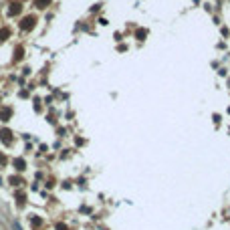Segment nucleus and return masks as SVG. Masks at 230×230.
Masks as SVG:
<instances>
[{
	"label": "nucleus",
	"mask_w": 230,
	"mask_h": 230,
	"mask_svg": "<svg viewBox=\"0 0 230 230\" xmlns=\"http://www.w3.org/2000/svg\"><path fill=\"white\" fill-rule=\"evenodd\" d=\"M34 22H36V18H34V16H24V18H22V22H20V28H22V30H33V28H34Z\"/></svg>",
	"instance_id": "1"
},
{
	"label": "nucleus",
	"mask_w": 230,
	"mask_h": 230,
	"mask_svg": "<svg viewBox=\"0 0 230 230\" xmlns=\"http://www.w3.org/2000/svg\"><path fill=\"white\" fill-rule=\"evenodd\" d=\"M22 6L18 4V2H14V4H10V8H8V16H16V14H20Z\"/></svg>",
	"instance_id": "2"
},
{
	"label": "nucleus",
	"mask_w": 230,
	"mask_h": 230,
	"mask_svg": "<svg viewBox=\"0 0 230 230\" xmlns=\"http://www.w3.org/2000/svg\"><path fill=\"white\" fill-rule=\"evenodd\" d=\"M12 166H14V168H16V172H22V169L26 168V162H24L22 157H16V160H14V162H12Z\"/></svg>",
	"instance_id": "3"
},
{
	"label": "nucleus",
	"mask_w": 230,
	"mask_h": 230,
	"mask_svg": "<svg viewBox=\"0 0 230 230\" xmlns=\"http://www.w3.org/2000/svg\"><path fill=\"white\" fill-rule=\"evenodd\" d=\"M0 139L4 143H8L10 139H12V133H10V129H0Z\"/></svg>",
	"instance_id": "4"
},
{
	"label": "nucleus",
	"mask_w": 230,
	"mask_h": 230,
	"mask_svg": "<svg viewBox=\"0 0 230 230\" xmlns=\"http://www.w3.org/2000/svg\"><path fill=\"white\" fill-rule=\"evenodd\" d=\"M10 115H12V111L4 107L2 111H0V121H8V119H10Z\"/></svg>",
	"instance_id": "5"
},
{
	"label": "nucleus",
	"mask_w": 230,
	"mask_h": 230,
	"mask_svg": "<svg viewBox=\"0 0 230 230\" xmlns=\"http://www.w3.org/2000/svg\"><path fill=\"white\" fill-rule=\"evenodd\" d=\"M51 2H53V0H34V6L42 10V8H47L48 4H51Z\"/></svg>",
	"instance_id": "6"
},
{
	"label": "nucleus",
	"mask_w": 230,
	"mask_h": 230,
	"mask_svg": "<svg viewBox=\"0 0 230 230\" xmlns=\"http://www.w3.org/2000/svg\"><path fill=\"white\" fill-rule=\"evenodd\" d=\"M22 53H24V48H22V47H16V51H14V61H20V59H22Z\"/></svg>",
	"instance_id": "7"
},
{
	"label": "nucleus",
	"mask_w": 230,
	"mask_h": 230,
	"mask_svg": "<svg viewBox=\"0 0 230 230\" xmlns=\"http://www.w3.org/2000/svg\"><path fill=\"white\" fill-rule=\"evenodd\" d=\"M8 36H10V30L8 28H0V41H6Z\"/></svg>",
	"instance_id": "8"
},
{
	"label": "nucleus",
	"mask_w": 230,
	"mask_h": 230,
	"mask_svg": "<svg viewBox=\"0 0 230 230\" xmlns=\"http://www.w3.org/2000/svg\"><path fill=\"white\" fill-rule=\"evenodd\" d=\"M10 182H12L14 186H20V184H24V182H22V178H20V176H12V178H10Z\"/></svg>",
	"instance_id": "9"
},
{
	"label": "nucleus",
	"mask_w": 230,
	"mask_h": 230,
	"mask_svg": "<svg viewBox=\"0 0 230 230\" xmlns=\"http://www.w3.org/2000/svg\"><path fill=\"white\" fill-rule=\"evenodd\" d=\"M145 34H148V30H145V28H139V30H137V36H139V41H143V39H145Z\"/></svg>",
	"instance_id": "10"
},
{
	"label": "nucleus",
	"mask_w": 230,
	"mask_h": 230,
	"mask_svg": "<svg viewBox=\"0 0 230 230\" xmlns=\"http://www.w3.org/2000/svg\"><path fill=\"white\" fill-rule=\"evenodd\" d=\"M16 198H18V204H24V200H26V194L18 192V194H16Z\"/></svg>",
	"instance_id": "11"
},
{
	"label": "nucleus",
	"mask_w": 230,
	"mask_h": 230,
	"mask_svg": "<svg viewBox=\"0 0 230 230\" xmlns=\"http://www.w3.org/2000/svg\"><path fill=\"white\" fill-rule=\"evenodd\" d=\"M57 230H69V228H67V224H63V222H59V224H57Z\"/></svg>",
	"instance_id": "12"
},
{
	"label": "nucleus",
	"mask_w": 230,
	"mask_h": 230,
	"mask_svg": "<svg viewBox=\"0 0 230 230\" xmlns=\"http://www.w3.org/2000/svg\"><path fill=\"white\" fill-rule=\"evenodd\" d=\"M6 162V160H4V156H2V154H0V166H2V163Z\"/></svg>",
	"instance_id": "13"
}]
</instances>
